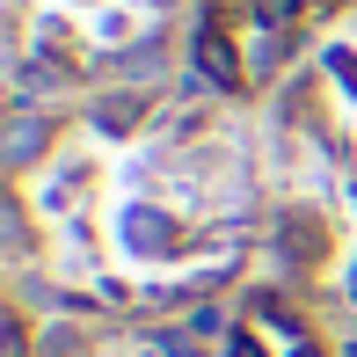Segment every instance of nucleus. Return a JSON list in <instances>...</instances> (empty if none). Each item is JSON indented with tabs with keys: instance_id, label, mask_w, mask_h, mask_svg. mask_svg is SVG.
Wrapping results in <instances>:
<instances>
[{
	"instance_id": "obj_1",
	"label": "nucleus",
	"mask_w": 357,
	"mask_h": 357,
	"mask_svg": "<svg viewBox=\"0 0 357 357\" xmlns=\"http://www.w3.org/2000/svg\"><path fill=\"white\" fill-rule=\"evenodd\" d=\"M190 59H197L204 88H219V95H241V88H248V59H241V52H234V37H226V15H204V22H197V44H190Z\"/></svg>"
},
{
	"instance_id": "obj_2",
	"label": "nucleus",
	"mask_w": 357,
	"mask_h": 357,
	"mask_svg": "<svg viewBox=\"0 0 357 357\" xmlns=\"http://www.w3.org/2000/svg\"><path fill=\"white\" fill-rule=\"evenodd\" d=\"M44 139H52V124L29 117V109H15V124H8V160H15V168H29V160L44 153Z\"/></svg>"
},
{
	"instance_id": "obj_3",
	"label": "nucleus",
	"mask_w": 357,
	"mask_h": 357,
	"mask_svg": "<svg viewBox=\"0 0 357 357\" xmlns=\"http://www.w3.org/2000/svg\"><path fill=\"white\" fill-rule=\"evenodd\" d=\"M139 117H146V102L139 95H102V102H95V132H139Z\"/></svg>"
},
{
	"instance_id": "obj_4",
	"label": "nucleus",
	"mask_w": 357,
	"mask_h": 357,
	"mask_svg": "<svg viewBox=\"0 0 357 357\" xmlns=\"http://www.w3.org/2000/svg\"><path fill=\"white\" fill-rule=\"evenodd\" d=\"M248 15L270 22V29H291V22H299V0H248Z\"/></svg>"
},
{
	"instance_id": "obj_5",
	"label": "nucleus",
	"mask_w": 357,
	"mask_h": 357,
	"mask_svg": "<svg viewBox=\"0 0 357 357\" xmlns=\"http://www.w3.org/2000/svg\"><path fill=\"white\" fill-rule=\"evenodd\" d=\"M343 291H350V306H357V255L343 263Z\"/></svg>"
}]
</instances>
